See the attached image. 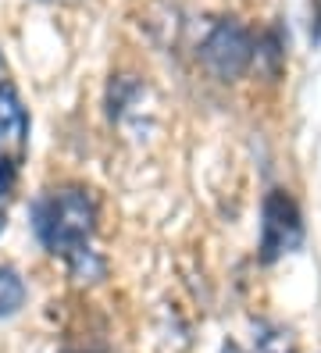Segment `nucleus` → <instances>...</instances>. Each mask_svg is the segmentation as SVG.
Returning <instances> with one entry per match:
<instances>
[{
  "mask_svg": "<svg viewBox=\"0 0 321 353\" xmlns=\"http://www.w3.org/2000/svg\"><path fill=\"white\" fill-rule=\"evenodd\" d=\"M32 228L50 254L68 257L72 250L86 246V239L97 228V203H93L90 190L68 185V190L39 196L32 203Z\"/></svg>",
  "mask_w": 321,
  "mask_h": 353,
  "instance_id": "obj_1",
  "label": "nucleus"
},
{
  "mask_svg": "<svg viewBox=\"0 0 321 353\" xmlns=\"http://www.w3.org/2000/svg\"><path fill=\"white\" fill-rule=\"evenodd\" d=\"M200 61L207 65V72L214 79H222V82L243 79L246 68L253 65V36H250V29L232 22V18L218 22L200 43Z\"/></svg>",
  "mask_w": 321,
  "mask_h": 353,
  "instance_id": "obj_2",
  "label": "nucleus"
},
{
  "mask_svg": "<svg viewBox=\"0 0 321 353\" xmlns=\"http://www.w3.org/2000/svg\"><path fill=\"white\" fill-rule=\"evenodd\" d=\"M261 261H278L282 254L296 250L304 239V221H300V207L286 190H271L261 207Z\"/></svg>",
  "mask_w": 321,
  "mask_h": 353,
  "instance_id": "obj_3",
  "label": "nucleus"
},
{
  "mask_svg": "<svg viewBox=\"0 0 321 353\" xmlns=\"http://www.w3.org/2000/svg\"><path fill=\"white\" fill-rule=\"evenodd\" d=\"M26 129H29V118H26V108H21L18 93L0 82V143L4 139H26Z\"/></svg>",
  "mask_w": 321,
  "mask_h": 353,
  "instance_id": "obj_4",
  "label": "nucleus"
},
{
  "mask_svg": "<svg viewBox=\"0 0 321 353\" xmlns=\"http://www.w3.org/2000/svg\"><path fill=\"white\" fill-rule=\"evenodd\" d=\"M26 307V282L14 268H0V318H14Z\"/></svg>",
  "mask_w": 321,
  "mask_h": 353,
  "instance_id": "obj_5",
  "label": "nucleus"
},
{
  "mask_svg": "<svg viewBox=\"0 0 321 353\" xmlns=\"http://www.w3.org/2000/svg\"><path fill=\"white\" fill-rule=\"evenodd\" d=\"M68 268H72V279L75 282H100L107 275V264L97 250H90V246H79V250L68 254Z\"/></svg>",
  "mask_w": 321,
  "mask_h": 353,
  "instance_id": "obj_6",
  "label": "nucleus"
},
{
  "mask_svg": "<svg viewBox=\"0 0 321 353\" xmlns=\"http://www.w3.org/2000/svg\"><path fill=\"white\" fill-rule=\"evenodd\" d=\"M139 86L128 75H118L115 82H111V93H107V114L111 118H121V111H125V103H128V93H136Z\"/></svg>",
  "mask_w": 321,
  "mask_h": 353,
  "instance_id": "obj_7",
  "label": "nucleus"
},
{
  "mask_svg": "<svg viewBox=\"0 0 321 353\" xmlns=\"http://www.w3.org/2000/svg\"><path fill=\"white\" fill-rule=\"evenodd\" d=\"M261 343V353H296V346H293V339H289V332H271V336H261L257 339Z\"/></svg>",
  "mask_w": 321,
  "mask_h": 353,
  "instance_id": "obj_8",
  "label": "nucleus"
},
{
  "mask_svg": "<svg viewBox=\"0 0 321 353\" xmlns=\"http://www.w3.org/2000/svg\"><path fill=\"white\" fill-rule=\"evenodd\" d=\"M14 185V164L8 157H0V196H8Z\"/></svg>",
  "mask_w": 321,
  "mask_h": 353,
  "instance_id": "obj_9",
  "label": "nucleus"
},
{
  "mask_svg": "<svg viewBox=\"0 0 321 353\" xmlns=\"http://www.w3.org/2000/svg\"><path fill=\"white\" fill-rule=\"evenodd\" d=\"M0 75H4V54H0Z\"/></svg>",
  "mask_w": 321,
  "mask_h": 353,
  "instance_id": "obj_10",
  "label": "nucleus"
},
{
  "mask_svg": "<svg viewBox=\"0 0 321 353\" xmlns=\"http://www.w3.org/2000/svg\"><path fill=\"white\" fill-rule=\"evenodd\" d=\"M4 221H8V218H4V214H0V232H4Z\"/></svg>",
  "mask_w": 321,
  "mask_h": 353,
  "instance_id": "obj_11",
  "label": "nucleus"
}]
</instances>
